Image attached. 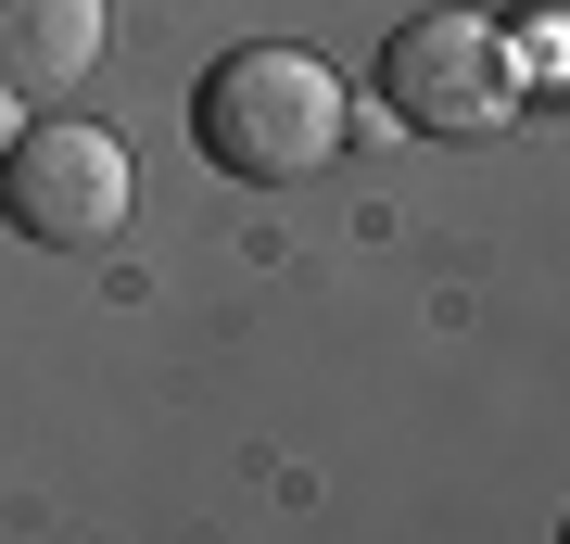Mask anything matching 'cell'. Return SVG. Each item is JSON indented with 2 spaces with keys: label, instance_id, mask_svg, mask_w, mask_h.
Listing matches in <instances>:
<instances>
[{
  "label": "cell",
  "instance_id": "obj_1",
  "mask_svg": "<svg viewBox=\"0 0 570 544\" xmlns=\"http://www.w3.org/2000/svg\"><path fill=\"white\" fill-rule=\"evenodd\" d=\"M190 140H204L216 178L242 190H292L343 152V77L305 51V39H242L228 63H204L190 89Z\"/></svg>",
  "mask_w": 570,
  "mask_h": 544
},
{
  "label": "cell",
  "instance_id": "obj_2",
  "mask_svg": "<svg viewBox=\"0 0 570 544\" xmlns=\"http://www.w3.org/2000/svg\"><path fill=\"white\" fill-rule=\"evenodd\" d=\"M127 140L89 115H26L13 140H0V216H13V241L39 254H102L127 228Z\"/></svg>",
  "mask_w": 570,
  "mask_h": 544
},
{
  "label": "cell",
  "instance_id": "obj_3",
  "mask_svg": "<svg viewBox=\"0 0 570 544\" xmlns=\"http://www.w3.org/2000/svg\"><path fill=\"white\" fill-rule=\"evenodd\" d=\"M520 39L494 13H406L381 51V101L419 127V140H494L520 115Z\"/></svg>",
  "mask_w": 570,
  "mask_h": 544
},
{
  "label": "cell",
  "instance_id": "obj_4",
  "mask_svg": "<svg viewBox=\"0 0 570 544\" xmlns=\"http://www.w3.org/2000/svg\"><path fill=\"white\" fill-rule=\"evenodd\" d=\"M102 39H115L102 0H0V89L26 115H63V101L102 77Z\"/></svg>",
  "mask_w": 570,
  "mask_h": 544
},
{
  "label": "cell",
  "instance_id": "obj_5",
  "mask_svg": "<svg viewBox=\"0 0 570 544\" xmlns=\"http://www.w3.org/2000/svg\"><path fill=\"white\" fill-rule=\"evenodd\" d=\"M0 140H13V89H0Z\"/></svg>",
  "mask_w": 570,
  "mask_h": 544
}]
</instances>
